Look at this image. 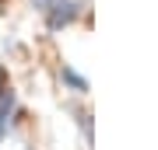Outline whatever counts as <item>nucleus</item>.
<instances>
[{"instance_id":"1","label":"nucleus","mask_w":158,"mask_h":150,"mask_svg":"<svg viewBox=\"0 0 158 150\" xmlns=\"http://www.w3.org/2000/svg\"><path fill=\"white\" fill-rule=\"evenodd\" d=\"M11 105H14V94H11V91H4V94H0V140L7 136L4 122H7V115H11Z\"/></svg>"},{"instance_id":"2","label":"nucleus","mask_w":158,"mask_h":150,"mask_svg":"<svg viewBox=\"0 0 158 150\" xmlns=\"http://www.w3.org/2000/svg\"><path fill=\"white\" fill-rule=\"evenodd\" d=\"M63 77H67V80H70V84H74V87H77V91H85V87H88V84L81 80V77H77V73H74L70 67H63Z\"/></svg>"}]
</instances>
